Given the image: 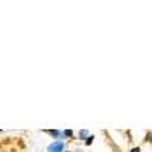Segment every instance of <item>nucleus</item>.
<instances>
[{
	"label": "nucleus",
	"mask_w": 152,
	"mask_h": 152,
	"mask_svg": "<svg viewBox=\"0 0 152 152\" xmlns=\"http://www.w3.org/2000/svg\"><path fill=\"white\" fill-rule=\"evenodd\" d=\"M91 142H93V135H90V137H88L85 143H87V145H91Z\"/></svg>",
	"instance_id": "7ed1b4c3"
},
{
	"label": "nucleus",
	"mask_w": 152,
	"mask_h": 152,
	"mask_svg": "<svg viewBox=\"0 0 152 152\" xmlns=\"http://www.w3.org/2000/svg\"><path fill=\"white\" fill-rule=\"evenodd\" d=\"M47 132H49L50 135H53V137H58V135H59V131H56V129H49Z\"/></svg>",
	"instance_id": "f03ea898"
},
{
	"label": "nucleus",
	"mask_w": 152,
	"mask_h": 152,
	"mask_svg": "<svg viewBox=\"0 0 152 152\" xmlns=\"http://www.w3.org/2000/svg\"><path fill=\"white\" fill-rule=\"evenodd\" d=\"M87 134H88V132H87L85 129H84V131H81V137H87Z\"/></svg>",
	"instance_id": "20e7f679"
},
{
	"label": "nucleus",
	"mask_w": 152,
	"mask_h": 152,
	"mask_svg": "<svg viewBox=\"0 0 152 152\" xmlns=\"http://www.w3.org/2000/svg\"><path fill=\"white\" fill-rule=\"evenodd\" d=\"M64 134H66V135H69V137H70V135H72V134H73V132H72V131H70V129H69V131H66V132H64Z\"/></svg>",
	"instance_id": "39448f33"
},
{
	"label": "nucleus",
	"mask_w": 152,
	"mask_h": 152,
	"mask_svg": "<svg viewBox=\"0 0 152 152\" xmlns=\"http://www.w3.org/2000/svg\"><path fill=\"white\" fill-rule=\"evenodd\" d=\"M131 152H140V149H138V148H134V149H132Z\"/></svg>",
	"instance_id": "423d86ee"
},
{
	"label": "nucleus",
	"mask_w": 152,
	"mask_h": 152,
	"mask_svg": "<svg viewBox=\"0 0 152 152\" xmlns=\"http://www.w3.org/2000/svg\"><path fill=\"white\" fill-rule=\"evenodd\" d=\"M62 149H64V143L61 140H58V142H53L47 148V152H62Z\"/></svg>",
	"instance_id": "f257e3e1"
}]
</instances>
